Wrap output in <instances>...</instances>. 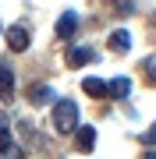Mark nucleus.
Instances as JSON below:
<instances>
[{
	"label": "nucleus",
	"mask_w": 156,
	"mask_h": 159,
	"mask_svg": "<svg viewBox=\"0 0 156 159\" xmlns=\"http://www.w3.org/2000/svg\"><path fill=\"white\" fill-rule=\"evenodd\" d=\"M50 124H53L57 134H71V131H78V102H75V99H57Z\"/></svg>",
	"instance_id": "f257e3e1"
},
{
	"label": "nucleus",
	"mask_w": 156,
	"mask_h": 159,
	"mask_svg": "<svg viewBox=\"0 0 156 159\" xmlns=\"http://www.w3.org/2000/svg\"><path fill=\"white\" fill-rule=\"evenodd\" d=\"M29 29H25V25H11V29H7V46H11L14 53H21V50H29Z\"/></svg>",
	"instance_id": "f03ea898"
},
{
	"label": "nucleus",
	"mask_w": 156,
	"mask_h": 159,
	"mask_svg": "<svg viewBox=\"0 0 156 159\" xmlns=\"http://www.w3.org/2000/svg\"><path fill=\"white\" fill-rule=\"evenodd\" d=\"M75 32H78V14L75 11H64L60 14V21H57V39H75Z\"/></svg>",
	"instance_id": "7ed1b4c3"
},
{
	"label": "nucleus",
	"mask_w": 156,
	"mask_h": 159,
	"mask_svg": "<svg viewBox=\"0 0 156 159\" xmlns=\"http://www.w3.org/2000/svg\"><path fill=\"white\" fill-rule=\"evenodd\" d=\"M11 96H14V71L11 64H0V99L11 102Z\"/></svg>",
	"instance_id": "20e7f679"
},
{
	"label": "nucleus",
	"mask_w": 156,
	"mask_h": 159,
	"mask_svg": "<svg viewBox=\"0 0 156 159\" xmlns=\"http://www.w3.org/2000/svg\"><path fill=\"white\" fill-rule=\"evenodd\" d=\"M89 60H92V50L89 46H71L68 50V67H85Z\"/></svg>",
	"instance_id": "39448f33"
},
{
	"label": "nucleus",
	"mask_w": 156,
	"mask_h": 159,
	"mask_svg": "<svg viewBox=\"0 0 156 159\" xmlns=\"http://www.w3.org/2000/svg\"><path fill=\"white\" fill-rule=\"evenodd\" d=\"M75 142H78V148H82V152H92V148H96V127H82L78 124V134H75Z\"/></svg>",
	"instance_id": "423d86ee"
},
{
	"label": "nucleus",
	"mask_w": 156,
	"mask_h": 159,
	"mask_svg": "<svg viewBox=\"0 0 156 159\" xmlns=\"http://www.w3.org/2000/svg\"><path fill=\"white\" fill-rule=\"evenodd\" d=\"M110 50H114V53H128V50H131V35H128L124 29L110 32Z\"/></svg>",
	"instance_id": "0eeeda50"
},
{
	"label": "nucleus",
	"mask_w": 156,
	"mask_h": 159,
	"mask_svg": "<svg viewBox=\"0 0 156 159\" xmlns=\"http://www.w3.org/2000/svg\"><path fill=\"white\" fill-rule=\"evenodd\" d=\"M53 99V89L50 85H32L29 89V102H35V106H43V102Z\"/></svg>",
	"instance_id": "6e6552de"
},
{
	"label": "nucleus",
	"mask_w": 156,
	"mask_h": 159,
	"mask_svg": "<svg viewBox=\"0 0 156 159\" xmlns=\"http://www.w3.org/2000/svg\"><path fill=\"white\" fill-rule=\"evenodd\" d=\"M82 89H85V96H92V99H103L106 96V81H99V78H85Z\"/></svg>",
	"instance_id": "1a4fd4ad"
},
{
	"label": "nucleus",
	"mask_w": 156,
	"mask_h": 159,
	"mask_svg": "<svg viewBox=\"0 0 156 159\" xmlns=\"http://www.w3.org/2000/svg\"><path fill=\"white\" fill-rule=\"evenodd\" d=\"M128 92H131V81H128V78H114L106 85V96H114V99H124Z\"/></svg>",
	"instance_id": "9d476101"
},
{
	"label": "nucleus",
	"mask_w": 156,
	"mask_h": 159,
	"mask_svg": "<svg viewBox=\"0 0 156 159\" xmlns=\"http://www.w3.org/2000/svg\"><path fill=\"white\" fill-rule=\"evenodd\" d=\"M11 145H14V142H11V131H7V124L0 120V152H7Z\"/></svg>",
	"instance_id": "9b49d317"
},
{
	"label": "nucleus",
	"mask_w": 156,
	"mask_h": 159,
	"mask_svg": "<svg viewBox=\"0 0 156 159\" xmlns=\"http://www.w3.org/2000/svg\"><path fill=\"white\" fill-rule=\"evenodd\" d=\"M0 159H21V148H18V145H11L7 152H0Z\"/></svg>",
	"instance_id": "f8f14e48"
},
{
	"label": "nucleus",
	"mask_w": 156,
	"mask_h": 159,
	"mask_svg": "<svg viewBox=\"0 0 156 159\" xmlns=\"http://www.w3.org/2000/svg\"><path fill=\"white\" fill-rule=\"evenodd\" d=\"M142 145H156V124H153V127L142 134Z\"/></svg>",
	"instance_id": "ddd939ff"
},
{
	"label": "nucleus",
	"mask_w": 156,
	"mask_h": 159,
	"mask_svg": "<svg viewBox=\"0 0 156 159\" xmlns=\"http://www.w3.org/2000/svg\"><path fill=\"white\" fill-rule=\"evenodd\" d=\"M145 159H156V152H145Z\"/></svg>",
	"instance_id": "4468645a"
}]
</instances>
